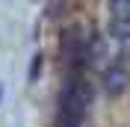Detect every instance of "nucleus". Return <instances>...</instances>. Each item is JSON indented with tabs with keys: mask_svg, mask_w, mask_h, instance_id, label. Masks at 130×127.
<instances>
[{
	"mask_svg": "<svg viewBox=\"0 0 130 127\" xmlns=\"http://www.w3.org/2000/svg\"><path fill=\"white\" fill-rule=\"evenodd\" d=\"M92 106V86L83 71H71L65 74L62 83V95H59V115H56V127H83L86 115Z\"/></svg>",
	"mask_w": 130,
	"mask_h": 127,
	"instance_id": "obj_1",
	"label": "nucleus"
},
{
	"mask_svg": "<svg viewBox=\"0 0 130 127\" xmlns=\"http://www.w3.org/2000/svg\"><path fill=\"white\" fill-rule=\"evenodd\" d=\"M101 86H104V92L109 98H118L127 92L130 86V71L124 68V62H112L104 68V77H101Z\"/></svg>",
	"mask_w": 130,
	"mask_h": 127,
	"instance_id": "obj_2",
	"label": "nucleus"
},
{
	"mask_svg": "<svg viewBox=\"0 0 130 127\" xmlns=\"http://www.w3.org/2000/svg\"><path fill=\"white\" fill-rule=\"evenodd\" d=\"M106 12L112 21H127L130 24V0H109L106 3Z\"/></svg>",
	"mask_w": 130,
	"mask_h": 127,
	"instance_id": "obj_3",
	"label": "nucleus"
},
{
	"mask_svg": "<svg viewBox=\"0 0 130 127\" xmlns=\"http://www.w3.org/2000/svg\"><path fill=\"white\" fill-rule=\"evenodd\" d=\"M39 71H41V56L36 53V56H32V68H30V80L39 77Z\"/></svg>",
	"mask_w": 130,
	"mask_h": 127,
	"instance_id": "obj_4",
	"label": "nucleus"
},
{
	"mask_svg": "<svg viewBox=\"0 0 130 127\" xmlns=\"http://www.w3.org/2000/svg\"><path fill=\"white\" fill-rule=\"evenodd\" d=\"M0 98H3V86H0Z\"/></svg>",
	"mask_w": 130,
	"mask_h": 127,
	"instance_id": "obj_5",
	"label": "nucleus"
}]
</instances>
